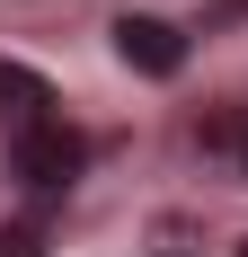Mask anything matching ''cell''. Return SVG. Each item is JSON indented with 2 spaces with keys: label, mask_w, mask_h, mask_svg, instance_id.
<instances>
[{
  "label": "cell",
  "mask_w": 248,
  "mask_h": 257,
  "mask_svg": "<svg viewBox=\"0 0 248 257\" xmlns=\"http://www.w3.org/2000/svg\"><path fill=\"white\" fill-rule=\"evenodd\" d=\"M80 133L71 124H36V133H18V142H9V178H27L36 186V195H62V186L80 178Z\"/></svg>",
  "instance_id": "obj_1"
},
{
  "label": "cell",
  "mask_w": 248,
  "mask_h": 257,
  "mask_svg": "<svg viewBox=\"0 0 248 257\" xmlns=\"http://www.w3.org/2000/svg\"><path fill=\"white\" fill-rule=\"evenodd\" d=\"M36 124H62V106H53V89L27 71V62L0 53V133L18 142V133H36Z\"/></svg>",
  "instance_id": "obj_2"
},
{
  "label": "cell",
  "mask_w": 248,
  "mask_h": 257,
  "mask_svg": "<svg viewBox=\"0 0 248 257\" xmlns=\"http://www.w3.org/2000/svg\"><path fill=\"white\" fill-rule=\"evenodd\" d=\"M115 53L133 62V71H151V80H169L177 62H186V36H177L169 18H115Z\"/></svg>",
  "instance_id": "obj_3"
},
{
  "label": "cell",
  "mask_w": 248,
  "mask_h": 257,
  "mask_svg": "<svg viewBox=\"0 0 248 257\" xmlns=\"http://www.w3.org/2000/svg\"><path fill=\"white\" fill-rule=\"evenodd\" d=\"M239 257H248V239H239Z\"/></svg>",
  "instance_id": "obj_4"
}]
</instances>
